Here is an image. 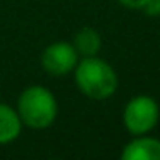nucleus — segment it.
<instances>
[{
    "label": "nucleus",
    "instance_id": "0eeeda50",
    "mask_svg": "<svg viewBox=\"0 0 160 160\" xmlns=\"http://www.w3.org/2000/svg\"><path fill=\"white\" fill-rule=\"evenodd\" d=\"M72 45H74V48H76L78 55L93 57V55H97L102 48L100 33L93 28H83L76 33Z\"/></svg>",
    "mask_w": 160,
    "mask_h": 160
},
{
    "label": "nucleus",
    "instance_id": "423d86ee",
    "mask_svg": "<svg viewBox=\"0 0 160 160\" xmlns=\"http://www.w3.org/2000/svg\"><path fill=\"white\" fill-rule=\"evenodd\" d=\"M22 121L18 110L5 103H0V145H7L21 134Z\"/></svg>",
    "mask_w": 160,
    "mask_h": 160
},
{
    "label": "nucleus",
    "instance_id": "20e7f679",
    "mask_svg": "<svg viewBox=\"0 0 160 160\" xmlns=\"http://www.w3.org/2000/svg\"><path fill=\"white\" fill-rule=\"evenodd\" d=\"M78 52L72 43L57 42L42 53V67L52 76H66L78 66Z\"/></svg>",
    "mask_w": 160,
    "mask_h": 160
},
{
    "label": "nucleus",
    "instance_id": "7ed1b4c3",
    "mask_svg": "<svg viewBox=\"0 0 160 160\" xmlns=\"http://www.w3.org/2000/svg\"><path fill=\"white\" fill-rule=\"evenodd\" d=\"M160 117L158 103L148 95H138L126 103L122 112L124 126L132 136L148 134Z\"/></svg>",
    "mask_w": 160,
    "mask_h": 160
},
{
    "label": "nucleus",
    "instance_id": "39448f33",
    "mask_svg": "<svg viewBox=\"0 0 160 160\" xmlns=\"http://www.w3.org/2000/svg\"><path fill=\"white\" fill-rule=\"evenodd\" d=\"M124 160H160V139L146 134L136 136L122 150Z\"/></svg>",
    "mask_w": 160,
    "mask_h": 160
},
{
    "label": "nucleus",
    "instance_id": "6e6552de",
    "mask_svg": "<svg viewBox=\"0 0 160 160\" xmlns=\"http://www.w3.org/2000/svg\"><path fill=\"white\" fill-rule=\"evenodd\" d=\"M141 11L145 12L146 16H150V18H157V16H160V0H148Z\"/></svg>",
    "mask_w": 160,
    "mask_h": 160
},
{
    "label": "nucleus",
    "instance_id": "f257e3e1",
    "mask_svg": "<svg viewBox=\"0 0 160 160\" xmlns=\"http://www.w3.org/2000/svg\"><path fill=\"white\" fill-rule=\"evenodd\" d=\"M74 79L83 95L93 100H105L112 97L117 90V74L110 64L103 59L83 57L74 67Z\"/></svg>",
    "mask_w": 160,
    "mask_h": 160
},
{
    "label": "nucleus",
    "instance_id": "f03ea898",
    "mask_svg": "<svg viewBox=\"0 0 160 160\" xmlns=\"http://www.w3.org/2000/svg\"><path fill=\"white\" fill-rule=\"evenodd\" d=\"M57 100L45 86H29L18 100V114L22 124L33 129H45L53 124L57 117Z\"/></svg>",
    "mask_w": 160,
    "mask_h": 160
},
{
    "label": "nucleus",
    "instance_id": "1a4fd4ad",
    "mask_svg": "<svg viewBox=\"0 0 160 160\" xmlns=\"http://www.w3.org/2000/svg\"><path fill=\"white\" fill-rule=\"evenodd\" d=\"M117 2L122 5V7H126V9H131V11H141L148 0H117Z\"/></svg>",
    "mask_w": 160,
    "mask_h": 160
}]
</instances>
